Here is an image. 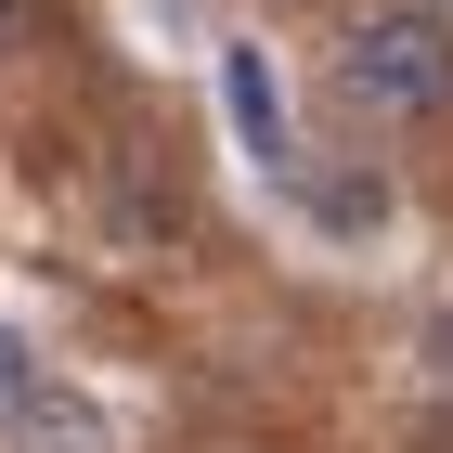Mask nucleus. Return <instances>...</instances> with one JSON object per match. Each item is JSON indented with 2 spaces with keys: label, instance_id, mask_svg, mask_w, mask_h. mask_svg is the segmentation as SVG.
Returning a JSON list of instances; mask_svg holds the SVG:
<instances>
[{
  "label": "nucleus",
  "instance_id": "1",
  "mask_svg": "<svg viewBox=\"0 0 453 453\" xmlns=\"http://www.w3.org/2000/svg\"><path fill=\"white\" fill-rule=\"evenodd\" d=\"M337 91H349L363 117H388V130L453 117V13H427V0L363 13V27L337 39Z\"/></svg>",
  "mask_w": 453,
  "mask_h": 453
},
{
  "label": "nucleus",
  "instance_id": "2",
  "mask_svg": "<svg viewBox=\"0 0 453 453\" xmlns=\"http://www.w3.org/2000/svg\"><path fill=\"white\" fill-rule=\"evenodd\" d=\"M220 117L246 130V156H259V169H298V142H285V91H273V65H259V52H220Z\"/></svg>",
  "mask_w": 453,
  "mask_h": 453
},
{
  "label": "nucleus",
  "instance_id": "3",
  "mask_svg": "<svg viewBox=\"0 0 453 453\" xmlns=\"http://www.w3.org/2000/svg\"><path fill=\"white\" fill-rule=\"evenodd\" d=\"M13 453H117V441H104V415L65 402V376H52V388L27 402V427H13Z\"/></svg>",
  "mask_w": 453,
  "mask_h": 453
},
{
  "label": "nucleus",
  "instance_id": "4",
  "mask_svg": "<svg viewBox=\"0 0 453 453\" xmlns=\"http://www.w3.org/2000/svg\"><path fill=\"white\" fill-rule=\"evenodd\" d=\"M39 388H52V363H39V337H27V324H0V441L27 427V402H39Z\"/></svg>",
  "mask_w": 453,
  "mask_h": 453
},
{
  "label": "nucleus",
  "instance_id": "5",
  "mask_svg": "<svg viewBox=\"0 0 453 453\" xmlns=\"http://www.w3.org/2000/svg\"><path fill=\"white\" fill-rule=\"evenodd\" d=\"M13 27H27V0H0V52H13Z\"/></svg>",
  "mask_w": 453,
  "mask_h": 453
}]
</instances>
